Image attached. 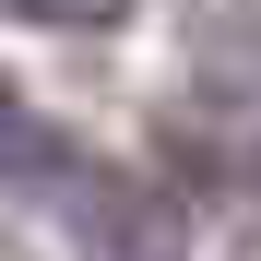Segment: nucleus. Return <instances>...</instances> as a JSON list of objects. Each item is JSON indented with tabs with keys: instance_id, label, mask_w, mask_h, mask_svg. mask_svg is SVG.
I'll list each match as a JSON object with an SVG mask.
<instances>
[{
	"instance_id": "7ed1b4c3",
	"label": "nucleus",
	"mask_w": 261,
	"mask_h": 261,
	"mask_svg": "<svg viewBox=\"0 0 261 261\" xmlns=\"http://www.w3.org/2000/svg\"><path fill=\"white\" fill-rule=\"evenodd\" d=\"M249 261H261V249H249Z\"/></svg>"
},
{
	"instance_id": "f257e3e1",
	"label": "nucleus",
	"mask_w": 261,
	"mask_h": 261,
	"mask_svg": "<svg viewBox=\"0 0 261 261\" xmlns=\"http://www.w3.org/2000/svg\"><path fill=\"white\" fill-rule=\"evenodd\" d=\"M71 238H83V261H178V214L143 178H119V166H83L71 178Z\"/></svg>"
},
{
	"instance_id": "f03ea898",
	"label": "nucleus",
	"mask_w": 261,
	"mask_h": 261,
	"mask_svg": "<svg viewBox=\"0 0 261 261\" xmlns=\"http://www.w3.org/2000/svg\"><path fill=\"white\" fill-rule=\"evenodd\" d=\"M12 12H24V24H107L119 0H12Z\"/></svg>"
}]
</instances>
